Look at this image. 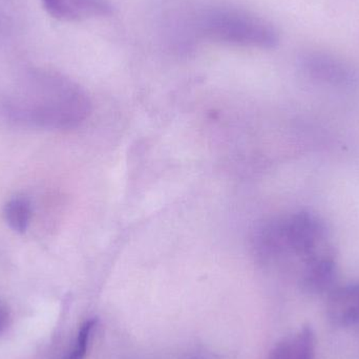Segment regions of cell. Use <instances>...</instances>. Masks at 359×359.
<instances>
[{"label":"cell","instance_id":"3","mask_svg":"<svg viewBox=\"0 0 359 359\" xmlns=\"http://www.w3.org/2000/svg\"><path fill=\"white\" fill-rule=\"evenodd\" d=\"M48 12L61 20H82L113 13L107 0H42Z\"/></svg>","mask_w":359,"mask_h":359},{"label":"cell","instance_id":"5","mask_svg":"<svg viewBox=\"0 0 359 359\" xmlns=\"http://www.w3.org/2000/svg\"><path fill=\"white\" fill-rule=\"evenodd\" d=\"M305 69L314 77L328 81H345L349 71L343 62L324 53H309L303 58Z\"/></svg>","mask_w":359,"mask_h":359},{"label":"cell","instance_id":"1","mask_svg":"<svg viewBox=\"0 0 359 359\" xmlns=\"http://www.w3.org/2000/svg\"><path fill=\"white\" fill-rule=\"evenodd\" d=\"M252 248L265 263L297 268L299 283L337 267L334 247L326 225L305 211L274 217L259 226L253 236Z\"/></svg>","mask_w":359,"mask_h":359},{"label":"cell","instance_id":"4","mask_svg":"<svg viewBox=\"0 0 359 359\" xmlns=\"http://www.w3.org/2000/svg\"><path fill=\"white\" fill-rule=\"evenodd\" d=\"M327 316L337 326L359 324V285H348L333 290L327 302Z\"/></svg>","mask_w":359,"mask_h":359},{"label":"cell","instance_id":"6","mask_svg":"<svg viewBox=\"0 0 359 359\" xmlns=\"http://www.w3.org/2000/svg\"><path fill=\"white\" fill-rule=\"evenodd\" d=\"M316 337L311 329L304 328L294 337L280 341L270 359H314Z\"/></svg>","mask_w":359,"mask_h":359},{"label":"cell","instance_id":"7","mask_svg":"<svg viewBox=\"0 0 359 359\" xmlns=\"http://www.w3.org/2000/svg\"><path fill=\"white\" fill-rule=\"evenodd\" d=\"M4 217L14 231L25 233L31 221V203L25 198H13L6 205Z\"/></svg>","mask_w":359,"mask_h":359},{"label":"cell","instance_id":"9","mask_svg":"<svg viewBox=\"0 0 359 359\" xmlns=\"http://www.w3.org/2000/svg\"><path fill=\"white\" fill-rule=\"evenodd\" d=\"M8 325V312L0 305V334L6 330Z\"/></svg>","mask_w":359,"mask_h":359},{"label":"cell","instance_id":"8","mask_svg":"<svg viewBox=\"0 0 359 359\" xmlns=\"http://www.w3.org/2000/svg\"><path fill=\"white\" fill-rule=\"evenodd\" d=\"M96 320H88L80 327L77 339L73 350L65 359H84L88 353V343L92 337L93 330L96 327Z\"/></svg>","mask_w":359,"mask_h":359},{"label":"cell","instance_id":"2","mask_svg":"<svg viewBox=\"0 0 359 359\" xmlns=\"http://www.w3.org/2000/svg\"><path fill=\"white\" fill-rule=\"evenodd\" d=\"M198 27L205 37L224 43L261 48H273L278 43V34L273 25L236 8L207 11L201 15Z\"/></svg>","mask_w":359,"mask_h":359}]
</instances>
